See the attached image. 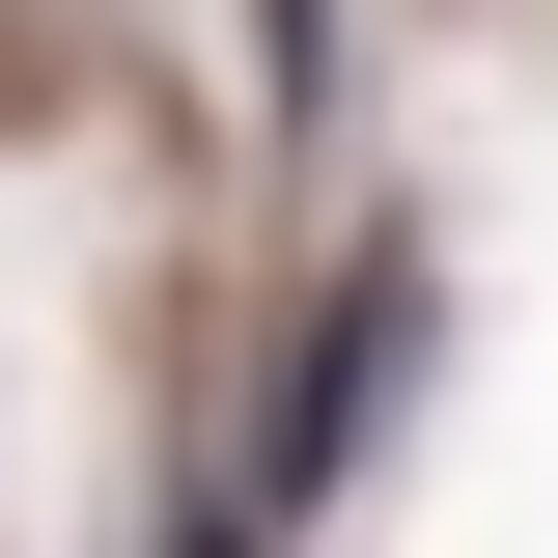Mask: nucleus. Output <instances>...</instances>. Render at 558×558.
I'll return each instance as SVG.
<instances>
[{
	"label": "nucleus",
	"instance_id": "f257e3e1",
	"mask_svg": "<svg viewBox=\"0 0 558 558\" xmlns=\"http://www.w3.org/2000/svg\"><path fill=\"white\" fill-rule=\"evenodd\" d=\"M418 336H447V279H418V252H336V307H307V363H279V447H252L223 502H252V531H307V502H336L363 447H391Z\"/></svg>",
	"mask_w": 558,
	"mask_h": 558
}]
</instances>
